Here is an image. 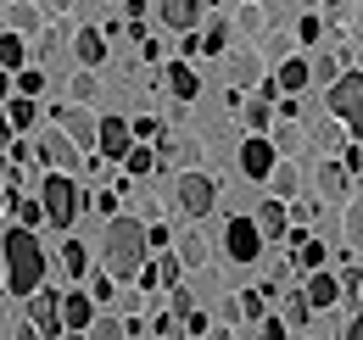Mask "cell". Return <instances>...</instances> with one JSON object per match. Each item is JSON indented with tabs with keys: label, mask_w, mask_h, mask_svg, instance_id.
<instances>
[{
	"label": "cell",
	"mask_w": 363,
	"mask_h": 340,
	"mask_svg": "<svg viewBox=\"0 0 363 340\" xmlns=\"http://www.w3.org/2000/svg\"><path fill=\"white\" fill-rule=\"evenodd\" d=\"M67 95H73V106H90L95 95H101V79H95L90 67H84V73H73V84H67Z\"/></svg>",
	"instance_id": "d4e9b609"
},
{
	"label": "cell",
	"mask_w": 363,
	"mask_h": 340,
	"mask_svg": "<svg viewBox=\"0 0 363 340\" xmlns=\"http://www.w3.org/2000/svg\"><path fill=\"white\" fill-rule=\"evenodd\" d=\"M224 79L235 89L263 84V56H257V50H246V45H240V50H224Z\"/></svg>",
	"instance_id": "ba28073f"
},
{
	"label": "cell",
	"mask_w": 363,
	"mask_h": 340,
	"mask_svg": "<svg viewBox=\"0 0 363 340\" xmlns=\"http://www.w3.org/2000/svg\"><path fill=\"white\" fill-rule=\"evenodd\" d=\"M11 89H17V95H28V101H34V95H40V89H45V73H40V67H23V73H17V79H11Z\"/></svg>",
	"instance_id": "836d02e7"
},
{
	"label": "cell",
	"mask_w": 363,
	"mask_h": 340,
	"mask_svg": "<svg viewBox=\"0 0 363 340\" xmlns=\"http://www.w3.org/2000/svg\"><path fill=\"white\" fill-rule=\"evenodd\" d=\"M0 262H6V290L11 296H34L40 285H45V246L34 240V229H6L0 234Z\"/></svg>",
	"instance_id": "6da1fadb"
},
{
	"label": "cell",
	"mask_w": 363,
	"mask_h": 340,
	"mask_svg": "<svg viewBox=\"0 0 363 340\" xmlns=\"http://www.w3.org/2000/svg\"><path fill=\"white\" fill-rule=\"evenodd\" d=\"M285 335V324H279V318H263V340H279Z\"/></svg>",
	"instance_id": "c3c4849f"
},
{
	"label": "cell",
	"mask_w": 363,
	"mask_h": 340,
	"mask_svg": "<svg viewBox=\"0 0 363 340\" xmlns=\"http://www.w3.org/2000/svg\"><path fill=\"white\" fill-rule=\"evenodd\" d=\"M56 128H62L79 151H95V118L84 106H56Z\"/></svg>",
	"instance_id": "8fae6325"
},
{
	"label": "cell",
	"mask_w": 363,
	"mask_h": 340,
	"mask_svg": "<svg viewBox=\"0 0 363 340\" xmlns=\"http://www.w3.org/2000/svg\"><path fill=\"white\" fill-rule=\"evenodd\" d=\"M330 118L341 128H352V134H363V67L358 73H341L330 84Z\"/></svg>",
	"instance_id": "277c9868"
},
{
	"label": "cell",
	"mask_w": 363,
	"mask_h": 340,
	"mask_svg": "<svg viewBox=\"0 0 363 340\" xmlns=\"http://www.w3.org/2000/svg\"><path fill=\"white\" fill-rule=\"evenodd\" d=\"M174 201H179L184 217H207V212H213V201H218V184H213L207 173H179Z\"/></svg>",
	"instance_id": "5b68a950"
},
{
	"label": "cell",
	"mask_w": 363,
	"mask_h": 340,
	"mask_svg": "<svg viewBox=\"0 0 363 340\" xmlns=\"http://www.w3.org/2000/svg\"><path fill=\"white\" fill-rule=\"evenodd\" d=\"M79 184L67 178V173H45V190H40V207H45V223L50 229H73V217H79Z\"/></svg>",
	"instance_id": "3957f363"
},
{
	"label": "cell",
	"mask_w": 363,
	"mask_h": 340,
	"mask_svg": "<svg viewBox=\"0 0 363 340\" xmlns=\"http://www.w3.org/2000/svg\"><path fill=\"white\" fill-rule=\"evenodd\" d=\"M11 207H17V223H23V229H40V223H45V207H40V196H28V201L17 196Z\"/></svg>",
	"instance_id": "d6a6232c"
},
{
	"label": "cell",
	"mask_w": 363,
	"mask_h": 340,
	"mask_svg": "<svg viewBox=\"0 0 363 340\" xmlns=\"http://www.w3.org/2000/svg\"><path fill=\"white\" fill-rule=\"evenodd\" d=\"M84 340H129V324H118V318H101V312H95V324L84 329Z\"/></svg>",
	"instance_id": "83f0119b"
},
{
	"label": "cell",
	"mask_w": 363,
	"mask_h": 340,
	"mask_svg": "<svg viewBox=\"0 0 363 340\" xmlns=\"http://www.w3.org/2000/svg\"><path fill=\"white\" fill-rule=\"evenodd\" d=\"M90 301H112V273H95L90 279V290H84Z\"/></svg>",
	"instance_id": "b9f144b4"
},
{
	"label": "cell",
	"mask_w": 363,
	"mask_h": 340,
	"mask_svg": "<svg viewBox=\"0 0 363 340\" xmlns=\"http://www.w3.org/2000/svg\"><path fill=\"white\" fill-rule=\"evenodd\" d=\"M28 324H34L45 340L67 335V329H62V301L50 296V290H34V296H28Z\"/></svg>",
	"instance_id": "30bf717a"
},
{
	"label": "cell",
	"mask_w": 363,
	"mask_h": 340,
	"mask_svg": "<svg viewBox=\"0 0 363 340\" xmlns=\"http://www.w3.org/2000/svg\"><path fill=\"white\" fill-rule=\"evenodd\" d=\"M62 340H84V335H73V329H67V335H62Z\"/></svg>",
	"instance_id": "f5cc1de1"
},
{
	"label": "cell",
	"mask_w": 363,
	"mask_h": 340,
	"mask_svg": "<svg viewBox=\"0 0 363 340\" xmlns=\"http://www.w3.org/2000/svg\"><path fill=\"white\" fill-rule=\"evenodd\" d=\"M274 162H279V151L269 145V134H252V140L240 145V173H246V178H257V184H269Z\"/></svg>",
	"instance_id": "52a82bcc"
},
{
	"label": "cell",
	"mask_w": 363,
	"mask_h": 340,
	"mask_svg": "<svg viewBox=\"0 0 363 340\" xmlns=\"http://www.w3.org/2000/svg\"><path fill=\"white\" fill-rule=\"evenodd\" d=\"M168 89H174L179 101H196V89H201V79H196V73H190L184 62H174V67H168Z\"/></svg>",
	"instance_id": "cb8c5ba5"
},
{
	"label": "cell",
	"mask_w": 363,
	"mask_h": 340,
	"mask_svg": "<svg viewBox=\"0 0 363 340\" xmlns=\"http://www.w3.org/2000/svg\"><path fill=\"white\" fill-rule=\"evenodd\" d=\"M269 56H274V62H285V56H291V40H285V34H274V40H269Z\"/></svg>",
	"instance_id": "f6af8a7d"
},
{
	"label": "cell",
	"mask_w": 363,
	"mask_h": 340,
	"mask_svg": "<svg viewBox=\"0 0 363 340\" xmlns=\"http://www.w3.org/2000/svg\"><path fill=\"white\" fill-rule=\"evenodd\" d=\"M235 23H240V28H263V11H257V6H246V11L235 17Z\"/></svg>",
	"instance_id": "bcb514c9"
},
{
	"label": "cell",
	"mask_w": 363,
	"mask_h": 340,
	"mask_svg": "<svg viewBox=\"0 0 363 340\" xmlns=\"http://www.w3.org/2000/svg\"><path fill=\"white\" fill-rule=\"evenodd\" d=\"M6 101H11V73L0 67V106H6Z\"/></svg>",
	"instance_id": "f907efd6"
},
{
	"label": "cell",
	"mask_w": 363,
	"mask_h": 340,
	"mask_svg": "<svg viewBox=\"0 0 363 340\" xmlns=\"http://www.w3.org/2000/svg\"><path fill=\"white\" fill-rule=\"evenodd\" d=\"M347 340H363V312H358V318H347Z\"/></svg>",
	"instance_id": "681fc988"
},
{
	"label": "cell",
	"mask_w": 363,
	"mask_h": 340,
	"mask_svg": "<svg viewBox=\"0 0 363 340\" xmlns=\"http://www.w3.org/2000/svg\"><path fill=\"white\" fill-rule=\"evenodd\" d=\"M308 312H313V307H308L302 296H291V301H285V324H291V329H302V324H308Z\"/></svg>",
	"instance_id": "74e56055"
},
{
	"label": "cell",
	"mask_w": 363,
	"mask_h": 340,
	"mask_svg": "<svg viewBox=\"0 0 363 340\" xmlns=\"http://www.w3.org/2000/svg\"><path fill=\"white\" fill-rule=\"evenodd\" d=\"M341 234H347V246H352V251H363V201H352V207H347Z\"/></svg>",
	"instance_id": "f1b7e54d"
},
{
	"label": "cell",
	"mask_w": 363,
	"mask_h": 340,
	"mask_svg": "<svg viewBox=\"0 0 363 340\" xmlns=\"http://www.w3.org/2000/svg\"><path fill=\"white\" fill-rule=\"evenodd\" d=\"M291 240H296V262H302V268H308V273H318V268H324V246H318V240H308V234H302V229H296V234H291Z\"/></svg>",
	"instance_id": "484cf974"
},
{
	"label": "cell",
	"mask_w": 363,
	"mask_h": 340,
	"mask_svg": "<svg viewBox=\"0 0 363 340\" xmlns=\"http://www.w3.org/2000/svg\"><path fill=\"white\" fill-rule=\"evenodd\" d=\"M313 140L324 145V151H335V145H341V123H318V128H313Z\"/></svg>",
	"instance_id": "60d3db41"
},
{
	"label": "cell",
	"mask_w": 363,
	"mask_h": 340,
	"mask_svg": "<svg viewBox=\"0 0 363 340\" xmlns=\"http://www.w3.org/2000/svg\"><path fill=\"white\" fill-rule=\"evenodd\" d=\"M23 56H28V50H23L17 34H0V67H6V73H23Z\"/></svg>",
	"instance_id": "4dcf8cb0"
},
{
	"label": "cell",
	"mask_w": 363,
	"mask_h": 340,
	"mask_svg": "<svg viewBox=\"0 0 363 340\" xmlns=\"http://www.w3.org/2000/svg\"><path fill=\"white\" fill-rule=\"evenodd\" d=\"M269 190H274V201H291V196L302 190V173L291 168V162H274V173H269Z\"/></svg>",
	"instance_id": "7402d4cb"
},
{
	"label": "cell",
	"mask_w": 363,
	"mask_h": 340,
	"mask_svg": "<svg viewBox=\"0 0 363 340\" xmlns=\"http://www.w3.org/2000/svg\"><path fill=\"white\" fill-rule=\"evenodd\" d=\"M145 262H151L145 223H140V217H112V223H106V273H112V279H135Z\"/></svg>",
	"instance_id": "7a4b0ae2"
},
{
	"label": "cell",
	"mask_w": 363,
	"mask_h": 340,
	"mask_svg": "<svg viewBox=\"0 0 363 340\" xmlns=\"http://www.w3.org/2000/svg\"><path fill=\"white\" fill-rule=\"evenodd\" d=\"M335 296H341V279H335V273H324V268H318V273H308V285H302V301H308V307H335Z\"/></svg>",
	"instance_id": "e0dca14e"
},
{
	"label": "cell",
	"mask_w": 363,
	"mask_h": 340,
	"mask_svg": "<svg viewBox=\"0 0 363 340\" xmlns=\"http://www.w3.org/2000/svg\"><path fill=\"white\" fill-rule=\"evenodd\" d=\"M224 256L229 262H257L263 256V234L252 217H229L224 223Z\"/></svg>",
	"instance_id": "8992f818"
},
{
	"label": "cell",
	"mask_w": 363,
	"mask_h": 340,
	"mask_svg": "<svg viewBox=\"0 0 363 340\" xmlns=\"http://www.w3.org/2000/svg\"><path fill=\"white\" fill-rule=\"evenodd\" d=\"M34 151H40V162H50L56 173H73V168H79V145H73V140H67L62 128H45Z\"/></svg>",
	"instance_id": "9c48e42d"
},
{
	"label": "cell",
	"mask_w": 363,
	"mask_h": 340,
	"mask_svg": "<svg viewBox=\"0 0 363 340\" xmlns=\"http://www.w3.org/2000/svg\"><path fill=\"white\" fill-rule=\"evenodd\" d=\"M95 324V301L84 290H73V296H62V329H73V335H84Z\"/></svg>",
	"instance_id": "9a60e30c"
},
{
	"label": "cell",
	"mask_w": 363,
	"mask_h": 340,
	"mask_svg": "<svg viewBox=\"0 0 363 340\" xmlns=\"http://www.w3.org/2000/svg\"><path fill=\"white\" fill-rule=\"evenodd\" d=\"M11 28H17V34H34V28H40V11L17 0V6H11Z\"/></svg>",
	"instance_id": "8d00e7d4"
},
{
	"label": "cell",
	"mask_w": 363,
	"mask_h": 340,
	"mask_svg": "<svg viewBox=\"0 0 363 340\" xmlns=\"http://www.w3.org/2000/svg\"><path fill=\"white\" fill-rule=\"evenodd\" d=\"M352 301H363V285H358V296H352Z\"/></svg>",
	"instance_id": "db71d44e"
},
{
	"label": "cell",
	"mask_w": 363,
	"mask_h": 340,
	"mask_svg": "<svg viewBox=\"0 0 363 340\" xmlns=\"http://www.w3.org/2000/svg\"><path fill=\"white\" fill-rule=\"evenodd\" d=\"M129 145H135V134H129L123 118H95V151H101V157H118V162H123Z\"/></svg>",
	"instance_id": "7c38bea8"
},
{
	"label": "cell",
	"mask_w": 363,
	"mask_h": 340,
	"mask_svg": "<svg viewBox=\"0 0 363 340\" xmlns=\"http://www.w3.org/2000/svg\"><path fill=\"white\" fill-rule=\"evenodd\" d=\"M252 6H257V0H252Z\"/></svg>",
	"instance_id": "6f0895ef"
},
{
	"label": "cell",
	"mask_w": 363,
	"mask_h": 340,
	"mask_svg": "<svg viewBox=\"0 0 363 340\" xmlns=\"http://www.w3.org/2000/svg\"><path fill=\"white\" fill-rule=\"evenodd\" d=\"M162 162H179L184 173H196V162H201V140H190V134H162Z\"/></svg>",
	"instance_id": "5bb4252c"
},
{
	"label": "cell",
	"mask_w": 363,
	"mask_h": 340,
	"mask_svg": "<svg viewBox=\"0 0 363 340\" xmlns=\"http://www.w3.org/2000/svg\"><path fill=\"white\" fill-rule=\"evenodd\" d=\"M0 145H11V123H6V112H0Z\"/></svg>",
	"instance_id": "816d5d0a"
},
{
	"label": "cell",
	"mask_w": 363,
	"mask_h": 340,
	"mask_svg": "<svg viewBox=\"0 0 363 340\" xmlns=\"http://www.w3.org/2000/svg\"><path fill=\"white\" fill-rule=\"evenodd\" d=\"M6 123L11 128H34L40 123V106H34L28 95H11V101H6Z\"/></svg>",
	"instance_id": "603a6c76"
},
{
	"label": "cell",
	"mask_w": 363,
	"mask_h": 340,
	"mask_svg": "<svg viewBox=\"0 0 363 340\" xmlns=\"http://www.w3.org/2000/svg\"><path fill=\"white\" fill-rule=\"evenodd\" d=\"M0 285H6V268H0Z\"/></svg>",
	"instance_id": "11a10c76"
},
{
	"label": "cell",
	"mask_w": 363,
	"mask_h": 340,
	"mask_svg": "<svg viewBox=\"0 0 363 340\" xmlns=\"http://www.w3.org/2000/svg\"><path fill=\"white\" fill-rule=\"evenodd\" d=\"M62 268H67L73 279H84V273H90V251H84L79 240H67V246H62Z\"/></svg>",
	"instance_id": "1f68e13d"
},
{
	"label": "cell",
	"mask_w": 363,
	"mask_h": 340,
	"mask_svg": "<svg viewBox=\"0 0 363 340\" xmlns=\"http://www.w3.org/2000/svg\"><path fill=\"white\" fill-rule=\"evenodd\" d=\"M341 79V56H318L308 62V84H335Z\"/></svg>",
	"instance_id": "f546056e"
},
{
	"label": "cell",
	"mask_w": 363,
	"mask_h": 340,
	"mask_svg": "<svg viewBox=\"0 0 363 340\" xmlns=\"http://www.w3.org/2000/svg\"><path fill=\"white\" fill-rule=\"evenodd\" d=\"M296 34H302V40L313 45V40H318V34H324V23H318V17H302V28H296Z\"/></svg>",
	"instance_id": "ee69618b"
},
{
	"label": "cell",
	"mask_w": 363,
	"mask_h": 340,
	"mask_svg": "<svg viewBox=\"0 0 363 340\" xmlns=\"http://www.w3.org/2000/svg\"><path fill=\"white\" fill-rule=\"evenodd\" d=\"M318 190L324 196H347V168L341 162H318Z\"/></svg>",
	"instance_id": "4316f807"
},
{
	"label": "cell",
	"mask_w": 363,
	"mask_h": 340,
	"mask_svg": "<svg viewBox=\"0 0 363 340\" xmlns=\"http://www.w3.org/2000/svg\"><path fill=\"white\" fill-rule=\"evenodd\" d=\"M174 256H179V268H207L213 246H207V234H201V229H184L179 240H174Z\"/></svg>",
	"instance_id": "2e32d148"
},
{
	"label": "cell",
	"mask_w": 363,
	"mask_h": 340,
	"mask_svg": "<svg viewBox=\"0 0 363 340\" xmlns=\"http://www.w3.org/2000/svg\"><path fill=\"white\" fill-rule=\"evenodd\" d=\"M302 6H318V0H302Z\"/></svg>",
	"instance_id": "9f6ffc18"
},
{
	"label": "cell",
	"mask_w": 363,
	"mask_h": 340,
	"mask_svg": "<svg viewBox=\"0 0 363 340\" xmlns=\"http://www.w3.org/2000/svg\"><path fill=\"white\" fill-rule=\"evenodd\" d=\"M224 45H229V23L218 17V23H213V28L201 34V50H207V56H224Z\"/></svg>",
	"instance_id": "e575fe53"
},
{
	"label": "cell",
	"mask_w": 363,
	"mask_h": 340,
	"mask_svg": "<svg viewBox=\"0 0 363 340\" xmlns=\"http://www.w3.org/2000/svg\"><path fill=\"white\" fill-rule=\"evenodd\" d=\"M274 89L302 95V89H308V62H302V56H285V62H279V73H274Z\"/></svg>",
	"instance_id": "ffe728a7"
},
{
	"label": "cell",
	"mask_w": 363,
	"mask_h": 340,
	"mask_svg": "<svg viewBox=\"0 0 363 340\" xmlns=\"http://www.w3.org/2000/svg\"><path fill=\"white\" fill-rule=\"evenodd\" d=\"M129 134H135V140H151V134H157V118H140V123L129 128Z\"/></svg>",
	"instance_id": "7dc6e473"
},
{
	"label": "cell",
	"mask_w": 363,
	"mask_h": 340,
	"mask_svg": "<svg viewBox=\"0 0 363 340\" xmlns=\"http://www.w3.org/2000/svg\"><path fill=\"white\" fill-rule=\"evenodd\" d=\"M123 168H129V173L140 178V173H151V168H157V157H151L145 145H129V151H123Z\"/></svg>",
	"instance_id": "d590c367"
},
{
	"label": "cell",
	"mask_w": 363,
	"mask_h": 340,
	"mask_svg": "<svg viewBox=\"0 0 363 340\" xmlns=\"http://www.w3.org/2000/svg\"><path fill=\"white\" fill-rule=\"evenodd\" d=\"M73 50H79V62L95 73V67L106 62V34H101V28H79V34H73Z\"/></svg>",
	"instance_id": "ac0fdd59"
},
{
	"label": "cell",
	"mask_w": 363,
	"mask_h": 340,
	"mask_svg": "<svg viewBox=\"0 0 363 340\" xmlns=\"http://www.w3.org/2000/svg\"><path fill=\"white\" fill-rule=\"evenodd\" d=\"M235 301H240V318H263V301L269 296L263 290H246V296H235Z\"/></svg>",
	"instance_id": "ab89813d"
},
{
	"label": "cell",
	"mask_w": 363,
	"mask_h": 340,
	"mask_svg": "<svg viewBox=\"0 0 363 340\" xmlns=\"http://www.w3.org/2000/svg\"><path fill=\"white\" fill-rule=\"evenodd\" d=\"M252 223H257V234H263V240H285V223H291V217H285L279 201H263V212L252 217Z\"/></svg>",
	"instance_id": "44dd1931"
},
{
	"label": "cell",
	"mask_w": 363,
	"mask_h": 340,
	"mask_svg": "<svg viewBox=\"0 0 363 340\" xmlns=\"http://www.w3.org/2000/svg\"><path fill=\"white\" fill-rule=\"evenodd\" d=\"M274 151H296L302 145V134H296V123H285V128H274V140H269Z\"/></svg>",
	"instance_id": "f35d334b"
},
{
	"label": "cell",
	"mask_w": 363,
	"mask_h": 340,
	"mask_svg": "<svg viewBox=\"0 0 363 340\" xmlns=\"http://www.w3.org/2000/svg\"><path fill=\"white\" fill-rule=\"evenodd\" d=\"M157 17H162L174 34H190L196 17H201V0H157Z\"/></svg>",
	"instance_id": "4fadbf2b"
},
{
	"label": "cell",
	"mask_w": 363,
	"mask_h": 340,
	"mask_svg": "<svg viewBox=\"0 0 363 340\" xmlns=\"http://www.w3.org/2000/svg\"><path fill=\"white\" fill-rule=\"evenodd\" d=\"M157 335H162V340H179V318H174V312H162V318H157Z\"/></svg>",
	"instance_id": "7bdbcfd3"
},
{
	"label": "cell",
	"mask_w": 363,
	"mask_h": 340,
	"mask_svg": "<svg viewBox=\"0 0 363 340\" xmlns=\"http://www.w3.org/2000/svg\"><path fill=\"white\" fill-rule=\"evenodd\" d=\"M240 118H246V128H257V134H263V128L274 123V84H257V95L246 101V112H240Z\"/></svg>",
	"instance_id": "d6986e66"
}]
</instances>
